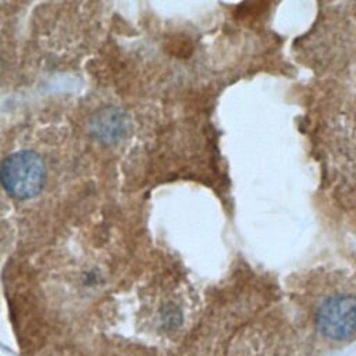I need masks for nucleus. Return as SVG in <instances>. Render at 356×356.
Returning a JSON list of instances; mask_svg holds the SVG:
<instances>
[{
	"label": "nucleus",
	"mask_w": 356,
	"mask_h": 356,
	"mask_svg": "<svg viewBox=\"0 0 356 356\" xmlns=\"http://www.w3.org/2000/svg\"><path fill=\"white\" fill-rule=\"evenodd\" d=\"M285 300L291 324L312 356L356 341V267L303 271L289 281Z\"/></svg>",
	"instance_id": "1"
},
{
	"label": "nucleus",
	"mask_w": 356,
	"mask_h": 356,
	"mask_svg": "<svg viewBox=\"0 0 356 356\" xmlns=\"http://www.w3.org/2000/svg\"><path fill=\"white\" fill-rule=\"evenodd\" d=\"M46 181L44 164L29 150L11 153L1 164L0 182L8 196L26 200L36 196Z\"/></svg>",
	"instance_id": "2"
}]
</instances>
